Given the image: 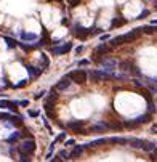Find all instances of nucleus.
<instances>
[{
    "instance_id": "nucleus-7",
    "label": "nucleus",
    "mask_w": 157,
    "mask_h": 162,
    "mask_svg": "<svg viewBox=\"0 0 157 162\" xmlns=\"http://www.w3.org/2000/svg\"><path fill=\"white\" fill-rule=\"evenodd\" d=\"M71 82H72V80H71V79H69V77H67V75H66V77H63V79H61V80L58 82V84L54 85L53 88H56L58 92H63V90H66V88H69Z\"/></svg>"
},
{
    "instance_id": "nucleus-4",
    "label": "nucleus",
    "mask_w": 157,
    "mask_h": 162,
    "mask_svg": "<svg viewBox=\"0 0 157 162\" xmlns=\"http://www.w3.org/2000/svg\"><path fill=\"white\" fill-rule=\"evenodd\" d=\"M35 141L34 140H24L21 144H19V151H24V153H27L30 156V154L35 153Z\"/></svg>"
},
{
    "instance_id": "nucleus-26",
    "label": "nucleus",
    "mask_w": 157,
    "mask_h": 162,
    "mask_svg": "<svg viewBox=\"0 0 157 162\" xmlns=\"http://www.w3.org/2000/svg\"><path fill=\"white\" fill-rule=\"evenodd\" d=\"M82 51H83V47H82V45L76 48V53H77V55H80V53H82Z\"/></svg>"
},
{
    "instance_id": "nucleus-10",
    "label": "nucleus",
    "mask_w": 157,
    "mask_h": 162,
    "mask_svg": "<svg viewBox=\"0 0 157 162\" xmlns=\"http://www.w3.org/2000/svg\"><path fill=\"white\" fill-rule=\"evenodd\" d=\"M107 143L127 144V143H128V138H125V136H112V138H107Z\"/></svg>"
},
{
    "instance_id": "nucleus-13",
    "label": "nucleus",
    "mask_w": 157,
    "mask_h": 162,
    "mask_svg": "<svg viewBox=\"0 0 157 162\" xmlns=\"http://www.w3.org/2000/svg\"><path fill=\"white\" fill-rule=\"evenodd\" d=\"M18 104V101H8V99H3V101H0V108L2 109H6V108H15V106Z\"/></svg>"
},
{
    "instance_id": "nucleus-21",
    "label": "nucleus",
    "mask_w": 157,
    "mask_h": 162,
    "mask_svg": "<svg viewBox=\"0 0 157 162\" xmlns=\"http://www.w3.org/2000/svg\"><path fill=\"white\" fill-rule=\"evenodd\" d=\"M76 144V140H67V141H64V146H74Z\"/></svg>"
},
{
    "instance_id": "nucleus-3",
    "label": "nucleus",
    "mask_w": 157,
    "mask_h": 162,
    "mask_svg": "<svg viewBox=\"0 0 157 162\" xmlns=\"http://www.w3.org/2000/svg\"><path fill=\"white\" fill-rule=\"evenodd\" d=\"M67 77L72 82H76V84H85L88 79V72H85L83 69H76V71H71L67 74Z\"/></svg>"
},
{
    "instance_id": "nucleus-20",
    "label": "nucleus",
    "mask_w": 157,
    "mask_h": 162,
    "mask_svg": "<svg viewBox=\"0 0 157 162\" xmlns=\"http://www.w3.org/2000/svg\"><path fill=\"white\" fill-rule=\"evenodd\" d=\"M90 64V60H82V61H78V66H88Z\"/></svg>"
},
{
    "instance_id": "nucleus-9",
    "label": "nucleus",
    "mask_w": 157,
    "mask_h": 162,
    "mask_svg": "<svg viewBox=\"0 0 157 162\" xmlns=\"http://www.w3.org/2000/svg\"><path fill=\"white\" fill-rule=\"evenodd\" d=\"M83 153V146H74V149L71 151V154H69V159H77V157H80V154Z\"/></svg>"
},
{
    "instance_id": "nucleus-17",
    "label": "nucleus",
    "mask_w": 157,
    "mask_h": 162,
    "mask_svg": "<svg viewBox=\"0 0 157 162\" xmlns=\"http://www.w3.org/2000/svg\"><path fill=\"white\" fill-rule=\"evenodd\" d=\"M19 138V133H13L11 136H10V138H6V143H11V141H16Z\"/></svg>"
},
{
    "instance_id": "nucleus-29",
    "label": "nucleus",
    "mask_w": 157,
    "mask_h": 162,
    "mask_svg": "<svg viewBox=\"0 0 157 162\" xmlns=\"http://www.w3.org/2000/svg\"><path fill=\"white\" fill-rule=\"evenodd\" d=\"M154 92H156V93H157V88H154Z\"/></svg>"
},
{
    "instance_id": "nucleus-27",
    "label": "nucleus",
    "mask_w": 157,
    "mask_h": 162,
    "mask_svg": "<svg viewBox=\"0 0 157 162\" xmlns=\"http://www.w3.org/2000/svg\"><path fill=\"white\" fill-rule=\"evenodd\" d=\"M69 3L76 6V5H78V3H80V0H69Z\"/></svg>"
},
{
    "instance_id": "nucleus-8",
    "label": "nucleus",
    "mask_w": 157,
    "mask_h": 162,
    "mask_svg": "<svg viewBox=\"0 0 157 162\" xmlns=\"http://www.w3.org/2000/svg\"><path fill=\"white\" fill-rule=\"evenodd\" d=\"M106 53H109V47H107V45H106V43L103 42L101 45H98V48H96V50H95V58L98 60L100 56H104Z\"/></svg>"
},
{
    "instance_id": "nucleus-11",
    "label": "nucleus",
    "mask_w": 157,
    "mask_h": 162,
    "mask_svg": "<svg viewBox=\"0 0 157 162\" xmlns=\"http://www.w3.org/2000/svg\"><path fill=\"white\" fill-rule=\"evenodd\" d=\"M151 117H152V114H144V116H138L135 119V122L138 124H148V122H151Z\"/></svg>"
},
{
    "instance_id": "nucleus-14",
    "label": "nucleus",
    "mask_w": 157,
    "mask_h": 162,
    "mask_svg": "<svg viewBox=\"0 0 157 162\" xmlns=\"http://www.w3.org/2000/svg\"><path fill=\"white\" fill-rule=\"evenodd\" d=\"M21 37H23L24 40H29V42H32V40H37V39H39V36H37V34H32V32H23Z\"/></svg>"
},
{
    "instance_id": "nucleus-16",
    "label": "nucleus",
    "mask_w": 157,
    "mask_h": 162,
    "mask_svg": "<svg viewBox=\"0 0 157 162\" xmlns=\"http://www.w3.org/2000/svg\"><path fill=\"white\" fill-rule=\"evenodd\" d=\"M6 43H8V47H10V48H15L16 45H18V43H16V40L8 39V37H6Z\"/></svg>"
},
{
    "instance_id": "nucleus-2",
    "label": "nucleus",
    "mask_w": 157,
    "mask_h": 162,
    "mask_svg": "<svg viewBox=\"0 0 157 162\" xmlns=\"http://www.w3.org/2000/svg\"><path fill=\"white\" fill-rule=\"evenodd\" d=\"M115 74L114 72H106L103 69H95V71H90L88 72V79L93 82H101V80H111L114 79Z\"/></svg>"
},
{
    "instance_id": "nucleus-1",
    "label": "nucleus",
    "mask_w": 157,
    "mask_h": 162,
    "mask_svg": "<svg viewBox=\"0 0 157 162\" xmlns=\"http://www.w3.org/2000/svg\"><path fill=\"white\" fill-rule=\"evenodd\" d=\"M143 31L141 27H136V29H132L130 32L124 34V36H117V37H112L111 40V47H119V45H124V43H130V42H135V40H138L139 37H141Z\"/></svg>"
},
{
    "instance_id": "nucleus-28",
    "label": "nucleus",
    "mask_w": 157,
    "mask_h": 162,
    "mask_svg": "<svg viewBox=\"0 0 157 162\" xmlns=\"http://www.w3.org/2000/svg\"><path fill=\"white\" fill-rule=\"evenodd\" d=\"M45 93H47V92H40V93H37V95H35V98H37V99H39V98H42V96L45 95Z\"/></svg>"
},
{
    "instance_id": "nucleus-19",
    "label": "nucleus",
    "mask_w": 157,
    "mask_h": 162,
    "mask_svg": "<svg viewBox=\"0 0 157 162\" xmlns=\"http://www.w3.org/2000/svg\"><path fill=\"white\" fill-rule=\"evenodd\" d=\"M148 15H149V11H148V10H143V11L139 13L138 19H143V18H146V16H148Z\"/></svg>"
},
{
    "instance_id": "nucleus-25",
    "label": "nucleus",
    "mask_w": 157,
    "mask_h": 162,
    "mask_svg": "<svg viewBox=\"0 0 157 162\" xmlns=\"http://www.w3.org/2000/svg\"><path fill=\"white\" fill-rule=\"evenodd\" d=\"M100 39H101V42H106V40H109V39H111V37H109L107 34H104V36H101Z\"/></svg>"
},
{
    "instance_id": "nucleus-12",
    "label": "nucleus",
    "mask_w": 157,
    "mask_h": 162,
    "mask_svg": "<svg viewBox=\"0 0 157 162\" xmlns=\"http://www.w3.org/2000/svg\"><path fill=\"white\" fill-rule=\"evenodd\" d=\"M83 124H85L83 120H69V122L66 124V127L67 129H77L78 130V127H82Z\"/></svg>"
},
{
    "instance_id": "nucleus-5",
    "label": "nucleus",
    "mask_w": 157,
    "mask_h": 162,
    "mask_svg": "<svg viewBox=\"0 0 157 162\" xmlns=\"http://www.w3.org/2000/svg\"><path fill=\"white\" fill-rule=\"evenodd\" d=\"M100 66H101V69L106 71V72H114V69L117 68V61L103 58V60H100Z\"/></svg>"
},
{
    "instance_id": "nucleus-22",
    "label": "nucleus",
    "mask_w": 157,
    "mask_h": 162,
    "mask_svg": "<svg viewBox=\"0 0 157 162\" xmlns=\"http://www.w3.org/2000/svg\"><path fill=\"white\" fill-rule=\"evenodd\" d=\"M154 112H156V106L152 104V101H151L149 103V114H154Z\"/></svg>"
},
{
    "instance_id": "nucleus-23",
    "label": "nucleus",
    "mask_w": 157,
    "mask_h": 162,
    "mask_svg": "<svg viewBox=\"0 0 157 162\" xmlns=\"http://www.w3.org/2000/svg\"><path fill=\"white\" fill-rule=\"evenodd\" d=\"M27 114H29L30 117H37V116H40V112H37V111H27Z\"/></svg>"
},
{
    "instance_id": "nucleus-15",
    "label": "nucleus",
    "mask_w": 157,
    "mask_h": 162,
    "mask_svg": "<svg viewBox=\"0 0 157 162\" xmlns=\"http://www.w3.org/2000/svg\"><path fill=\"white\" fill-rule=\"evenodd\" d=\"M64 138H66V132H61L59 135L56 136V138H54V141H53V144H56V143H59V141H63Z\"/></svg>"
},
{
    "instance_id": "nucleus-24",
    "label": "nucleus",
    "mask_w": 157,
    "mask_h": 162,
    "mask_svg": "<svg viewBox=\"0 0 157 162\" xmlns=\"http://www.w3.org/2000/svg\"><path fill=\"white\" fill-rule=\"evenodd\" d=\"M18 104H21V106H29V99H23V101H18Z\"/></svg>"
},
{
    "instance_id": "nucleus-30",
    "label": "nucleus",
    "mask_w": 157,
    "mask_h": 162,
    "mask_svg": "<svg viewBox=\"0 0 157 162\" xmlns=\"http://www.w3.org/2000/svg\"><path fill=\"white\" fill-rule=\"evenodd\" d=\"M154 133H157V132H154Z\"/></svg>"
},
{
    "instance_id": "nucleus-6",
    "label": "nucleus",
    "mask_w": 157,
    "mask_h": 162,
    "mask_svg": "<svg viewBox=\"0 0 157 162\" xmlns=\"http://www.w3.org/2000/svg\"><path fill=\"white\" fill-rule=\"evenodd\" d=\"M72 50V42H67V43H64V45H61V47H52V55H56V56H59V55H66L67 51H71Z\"/></svg>"
},
{
    "instance_id": "nucleus-18",
    "label": "nucleus",
    "mask_w": 157,
    "mask_h": 162,
    "mask_svg": "<svg viewBox=\"0 0 157 162\" xmlns=\"http://www.w3.org/2000/svg\"><path fill=\"white\" fill-rule=\"evenodd\" d=\"M58 156H61V157H63V161L69 159V154H67L66 151H59V154H58Z\"/></svg>"
}]
</instances>
